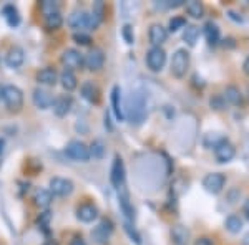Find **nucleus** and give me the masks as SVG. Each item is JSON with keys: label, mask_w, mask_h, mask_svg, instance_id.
<instances>
[{"label": "nucleus", "mask_w": 249, "mask_h": 245, "mask_svg": "<svg viewBox=\"0 0 249 245\" xmlns=\"http://www.w3.org/2000/svg\"><path fill=\"white\" fill-rule=\"evenodd\" d=\"M224 184H226V178L221 172H211L206 174L203 179V187L206 189L210 194H219L223 191Z\"/></svg>", "instance_id": "obj_9"}, {"label": "nucleus", "mask_w": 249, "mask_h": 245, "mask_svg": "<svg viewBox=\"0 0 249 245\" xmlns=\"http://www.w3.org/2000/svg\"><path fill=\"white\" fill-rule=\"evenodd\" d=\"M60 62H62V65L67 68V70H82L83 66H85V57H83V53H80L78 50H75V48H67L65 51L62 53V57H60Z\"/></svg>", "instance_id": "obj_5"}, {"label": "nucleus", "mask_w": 249, "mask_h": 245, "mask_svg": "<svg viewBox=\"0 0 249 245\" xmlns=\"http://www.w3.org/2000/svg\"><path fill=\"white\" fill-rule=\"evenodd\" d=\"M199 38V29L196 25H186L184 27V33H183V40L188 43L190 47H195L196 42Z\"/></svg>", "instance_id": "obj_31"}, {"label": "nucleus", "mask_w": 249, "mask_h": 245, "mask_svg": "<svg viewBox=\"0 0 249 245\" xmlns=\"http://www.w3.org/2000/svg\"><path fill=\"white\" fill-rule=\"evenodd\" d=\"M71 106H73V99H71L70 95H60L53 99V113L58 116V118H63L71 111Z\"/></svg>", "instance_id": "obj_15"}, {"label": "nucleus", "mask_w": 249, "mask_h": 245, "mask_svg": "<svg viewBox=\"0 0 249 245\" xmlns=\"http://www.w3.org/2000/svg\"><path fill=\"white\" fill-rule=\"evenodd\" d=\"M146 95L143 91H133L126 101V116L131 124L140 126L146 119Z\"/></svg>", "instance_id": "obj_1"}, {"label": "nucleus", "mask_w": 249, "mask_h": 245, "mask_svg": "<svg viewBox=\"0 0 249 245\" xmlns=\"http://www.w3.org/2000/svg\"><path fill=\"white\" fill-rule=\"evenodd\" d=\"M111 234H113V222H111L110 219H103L102 222L91 230V239H93L96 244L103 245L110 240Z\"/></svg>", "instance_id": "obj_7"}, {"label": "nucleus", "mask_w": 249, "mask_h": 245, "mask_svg": "<svg viewBox=\"0 0 249 245\" xmlns=\"http://www.w3.org/2000/svg\"><path fill=\"white\" fill-rule=\"evenodd\" d=\"M52 200H53V196H52L50 191H47V189H37L34 194V204L40 209H47L48 206L52 204Z\"/></svg>", "instance_id": "obj_26"}, {"label": "nucleus", "mask_w": 249, "mask_h": 245, "mask_svg": "<svg viewBox=\"0 0 249 245\" xmlns=\"http://www.w3.org/2000/svg\"><path fill=\"white\" fill-rule=\"evenodd\" d=\"M45 29L48 32H55L58 29H62L63 25V17L60 12H55V14H50V15H45Z\"/></svg>", "instance_id": "obj_28"}, {"label": "nucleus", "mask_w": 249, "mask_h": 245, "mask_svg": "<svg viewBox=\"0 0 249 245\" xmlns=\"http://www.w3.org/2000/svg\"><path fill=\"white\" fill-rule=\"evenodd\" d=\"M246 96H248V99H249V86H248V90H246Z\"/></svg>", "instance_id": "obj_50"}, {"label": "nucleus", "mask_w": 249, "mask_h": 245, "mask_svg": "<svg viewBox=\"0 0 249 245\" xmlns=\"http://www.w3.org/2000/svg\"><path fill=\"white\" fill-rule=\"evenodd\" d=\"M224 226H226V230L231 232V234H239V232L243 230V220L239 219V215L231 214L226 217Z\"/></svg>", "instance_id": "obj_30"}, {"label": "nucleus", "mask_w": 249, "mask_h": 245, "mask_svg": "<svg viewBox=\"0 0 249 245\" xmlns=\"http://www.w3.org/2000/svg\"><path fill=\"white\" fill-rule=\"evenodd\" d=\"M243 212H244V215H246L248 219H249V199L246 200V202H244V206H243Z\"/></svg>", "instance_id": "obj_45"}, {"label": "nucleus", "mask_w": 249, "mask_h": 245, "mask_svg": "<svg viewBox=\"0 0 249 245\" xmlns=\"http://www.w3.org/2000/svg\"><path fill=\"white\" fill-rule=\"evenodd\" d=\"M105 126L108 130H111V123H110V116H108V113L105 114Z\"/></svg>", "instance_id": "obj_47"}, {"label": "nucleus", "mask_w": 249, "mask_h": 245, "mask_svg": "<svg viewBox=\"0 0 249 245\" xmlns=\"http://www.w3.org/2000/svg\"><path fill=\"white\" fill-rule=\"evenodd\" d=\"M2 101L10 113H18L23 108V91L15 85H3Z\"/></svg>", "instance_id": "obj_2"}, {"label": "nucleus", "mask_w": 249, "mask_h": 245, "mask_svg": "<svg viewBox=\"0 0 249 245\" xmlns=\"http://www.w3.org/2000/svg\"><path fill=\"white\" fill-rule=\"evenodd\" d=\"M105 65V53L102 48H91L85 57V66L90 71H100Z\"/></svg>", "instance_id": "obj_11"}, {"label": "nucleus", "mask_w": 249, "mask_h": 245, "mask_svg": "<svg viewBox=\"0 0 249 245\" xmlns=\"http://www.w3.org/2000/svg\"><path fill=\"white\" fill-rule=\"evenodd\" d=\"M148 38L153 47H161L168 38V30L160 23H153L148 30Z\"/></svg>", "instance_id": "obj_20"}, {"label": "nucleus", "mask_w": 249, "mask_h": 245, "mask_svg": "<svg viewBox=\"0 0 249 245\" xmlns=\"http://www.w3.org/2000/svg\"><path fill=\"white\" fill-rule=\"evenodd\" d=\"M226 138H223V136H218L216 132H210V134L206 136V139H204V146L206 147H216L219 143H223Z\"/></svg>", "instance_id": "obj_38"}, {"label": "nucleus", "mask_w": 249, "mask_h": 245, "mask_svg": "<svg viewBox=\"0 0 249 245\" xmlns=\"http://www.w3.org/2000/svg\"><path fill=\"white\" fill-rule=\"evenodd\" d=\"M42 245H58V240H55V239H48V240H45Z\"/></svg>", "instance_id": "obj_46"}, {"label": "nucleus", "mask_w": 249, "mask_h": 245, "mask_svg": "<svg viewBox=\"0 0 249 245\" xmlns=\"http://www.w3.org/2000/svg\"><path fill=\"white\" fill-rule=\"evenodd\" d=\"M186 14L191 15L193 18H201L204 15V7L201 2L198 0H191V2L186 3Z\"/></svg>", "instance_id": "obj_32"}, {"label": "nucleus", "mask_w": 249, "mask_h": 245, "mask_svg": "<svg viewBox=\"0 0 249 245\" xmlns=\"http://www.w3.org/2000/svg\"><path fill=\"white\" fill-rule=\"evenodd\" d=\"M223 96H224V99H226L228 103L234 104V106H238V104L243 103V93H241L239 88L234 86V85L226 86V90H224Z\"/></svg>", "instance_id": "obj_27"}, {"label": "nucleus", "mask_w": 249, "mask_h": 245, "mask_svg": "<svg viewBox=\"0 0 249 245\" xmlns=\"http://www.w3.org/2000/svg\"><path fill=\"white\" fill-rule=\"evenodd\" d=\"M40 10L43 12V15L55 14V12H58V3L52 2V0H43V2H40Z\"/></svg>", "instance_id": "obj_36"}, {"label": "nucleus", "mask_w": 249, "mask_h": 245, "mask_svg": "<svg viewBox=\"0 0 249 245\" xmlns=\"http://www.w3.org/2000/svg\"><path fill=\"white\" fill-rule=\"evenodd\" d=\"M124 229H126V232H128V234H130V237H131V239H133L135 240V242L136 244H142V239H140V235L138 234H136V232L135 230H131V227L130 226H128V224H124Z\"/></svg>", "instance_id": "obj_42"}, {"label": "nucleus", "mask_w": 249, "mask_h": 245, "mask_svg": "<svg viewBox=\"0 0 249 245\" xmlns=\"http://www.w3.org/2000/svg\"><path fill=\"white\" fill-rule=\"evenodd\" d=\"M88 149H90V158H93V159H103L107 154V146L102 139H95V141L88 146Z\"/></svg>", "instance_id": "obj_29"}, {"label": "nucleus", "mask_w": 249, "mask_h": 245, "mask_svg": "<svg viewBox=\"0 0 249 245\" xmlns=\"http://www.w3.org/2000/svg\"><path fill=\"white\" fill-rule=\"evenodd\" d=\"M35 80L40 83V85H45V86H55L58 82V73L55 68H42V70L37 71V75H35Z\"/></svg>", "instance_id": "obj_21"}, {"label": "nucleus", "mask_w": 249, "mask_h": 245, "mask_svg": "<svg viewBox=\"0 0 249 245\" xmlns=\"http://www.w3.org/2000/svg\"><path fill=\"white\" fill-rule=\"evenodd\" d=\"M118 204H120V209H122L124 217H126L128 220H135V207H133V204H131L130 194H128V191L124 189V186L118 189Z\"/></svg>", "instance_id": "obj_17"}, {"label": "nucleus", "mask_w": 249, "mask_h": 245, "mask_svg": "<svg viewBox=\"0 0 249 245\" xmlns=\"http://www.w3.org/2000/svg\"><path fill=\"white\" fill-rule=\"evenodd\" d=\"M68 27L73 29L75 32H83L90 27V15L82 9L73 10L70 14V17H68Z\"/></svg>", "instance_id": "obj_10"}, {"label": "nucleus", "mask_w": 249, "mask_h": 245, "mask_svg": "<svg viewBox=\"0 0 249 245\" xmlns=\"http://www.w3.org/2000/svg\"><path fill=\"white\" fill-rule=\"evenodd\" d=\"M204 35H206L208 43H211V45L218 43V40H219V29H218V25H214V23H208V25L204 27Z\"/></svg>", "instance_id": "obj_34"}, {"label": "nucleus", "mask_w": 249, "mask_h": 245, "mask_svg": "<svg viewBox=\"0 0 249 245\" xmlns=\"http://www.w3.org/2000/svg\"><path fill=\"white\" fill-rule=\"evenodd\" d=\"M80 93H82L83 98L87 99L88 103L91 104H98L100 103V88L96 86V83H93L91 80H87V82L82 83L80 86Z\"/></svg>", "instance_id": "obj_16"}, {"label": "nucleus", "mask_w": 249, "mask_h": 245, "mask_svg": "<svg viewBox=\"0 0 249 245\" xmlns=\"http://www.w3.org/2000/svg\"><path fill=\"white\" fill-rule=\"evenodd\" d=\"M3 15H5L7 22H9V25H12V27L18 25V22H20L18 10L15 9L14 5H5V7H3Z\"/></svg>", "instance_id": "obj_33"}, {"label": "nucleus", "mask_w": 249, "mask_h": 245, "mask_svg": "<svg viewBox=\"0 0 249 245\" xmlns=\"http://www.w3.org/2000/svg\"><path fill=\"white\" fill-rule=\"evenodd\" d=\"M164 63H166V51L161 47H151L146 51V66L151 71H155V73L161 71Z\"/></svg>", "instance_id": "obj_6"}, {"label": "nucleus", "mask_w": 249, "mask_h": 245, "mask_svg": "<svg viewBox=\"0 0 249 245\" xmlns=\"http://www.w3.org/2000/svg\"><path fill=\"white\" fill-rule=\"evenodd\" d=\"M73 182L65 178H52L50 179V192L52 196H58V197H67L73 192Z\"/></svg>", "instance_id": "obj_8"}, {"label": "nucleus", "mask_w": 249, "mask_h": 245, "mask_svg": "<svg viewBox=\"0 0 249 245\" xmlns=\"http://www.w3.org/2000/svg\"><path fill=\"white\" fill-rule=\"evenodd\" d=\"M65 152L70 159L78 161V163H87L90 161V149L83 141H78V139H71L70 143L67 144Z\"/></svg>", "instance_id": "obj_4"}, {"label": "nucleus", "mask_w": 249, "mask_h": 245, "mask_svg": "<svg viewBox=\"0 0 249 245\" xmlns=\"http://www.w3.org/2000/svg\"><path fill=\"white\" fill-rule=\"evenodd\" d=\"M110 180L115 189H120L124 186V164L120 156H115L113 164H111L110 171Z\"/></svg>", "instance_id": "obj_12"}, {"label": "nucleus", "mask_w": 249, "mask_h": 245, "mask_svg": "<svg viewBox=\"0 0 249 245\" xmlns=\"http://www.w3.org/2000/svg\"><path fill=\"white\" fill-rule=\"evenodd\" d=\"M3 147H5V141L0 139V156H2V152H3Z\"/></svg>", "instance_id": "obj_49"}, {"label": "nucleus", "mask_w": 249, "mask_h": 245, "mask_svg": "<svg viewBox=\"0 0 249 245\" xmlns=\"http://www.w3.org/2000/svg\"><path fill=\"white\" fill-rule=\"evenodd\" d=\"M171 240L175 245H188L190 242V230L186 227L178 224L171 227Z\"/></svg>", "instance_id": "obj_24"}, {"label": "nucleus", "mask_w": 249, "mask_h": 245, "mask_svg": "<svg viewBox=\"0 0 249 245\" xmlns=\"http://www.w3.org/2000/svg\"><path fill=\"white\" fill-rule=\"evenodd\" d=\"M244 71H246V75H249V57L246 58V62H244Z\"/></svg>", "instance_id": "obj_48"}, {"label": "nucleus", "mask_w": 249, "mask_h": 245, "mask_svg": "<svg viewBox=\"0 0 249 245\" xmlns=\"http://www.w3.org/2000/svg\"><path fill=\"white\" fill-rule=\"evenodd\" d=\"M210 106L216 111H223L226 108V99H224L223 95H214L210 99Z\"/></svg>", "instance_id": "obj_37"}, {"label": "nucleus", "mask_w": 249, "mask_h": 245, "mask_svg": "<svg viewBox=\"0 0 249 245\" xmlns=\"http://www.w3.org/2000/svg\"><path fill=\"white\" fill-rule=\"evenodd\" d=\"M50 220H52V212H43V214H40L38 215V219H37V224L40 227H48L50 226Z\"/></svg>", "instance_id": "obj_41"}, {"label": "nucleus", "mask_w": 249, "mask_h": 245, "mask_svg": "<svg viewBox=\"0 0 249 245\" xmlns=\"http://www.w3.org/2000/svg\"><path fill=\"white\" fill-rule=\"evenodd\" d=\"M195 245H214V244H213V240L210 237H199V239L195 242Z\"/></svg>", "instance_id": "obj_43"}, {"label": "nucleus", "mask_w": 249, "mask_h": 245, "mask_svg": "<svg viewBox=\"0 0 249 245\" xmlns=\"http://www.w3.org/2000/svg\"><path fill=\"white\" fill-rule=\"evenodd\" d=\"M190 53H188L184 48H179L173 53V58H171V73L173 76L176 78H183L186 75L188 68H190Z\"/></svg>", "instance_id": "obj_3"}, {"label": "nucleus", "mask_w": 249, "mask_h": 245, "mask_svg": "<svg viewBox=\"0 0 249 245\" xmlns=\"http://www.w3.org/2000/svg\"><path fill=\"white\" fill-rule=\"evenodd\" d=\"M105 14H107V7L103 2H95L93 3V9H91V15H90V30H96V27L105 20Z\"/></svg>", "instance_id": "obj_22"}, {"label": "nucleus", "mask_w": 249, "mask_h": 245, "mask_svg": "<svg viewBox=\"0 0 249 245\" xmlns=\"http://www.w3.org/2000/svg\"><path fill=\"white\" fill-rule=\"evenodd\" d=\"M70 245H87V242L82 239V237H75V239L70 242Z\"/></svg>", "instance_id": "obj_44"}, {"label": "nucleus", "mask_w": 249, "mask_h": 245, "mask_svg": "<svg viewBox=\"0 0 249 245\" xmlns=\"http://www.w3.org/2000/svg\"><path fill=\"white\" fill-rule=\"evenodd\" d=\"M98 217V207L91 202H83L77 207V219L82 220V222H93V220Z\"/></svg>", "instance_id": "obj_19"}, {"label": "nucleus", "mask_w": 249, "mask_h": 245, "mask_svg": "<svg viewBox=\"0 0 249 245\" xmlns=\"http://www.w3.org/2000/svg\"><path fill=\"white\" fill-rule=\"evenodd\" d=\"M53 96H52L50 91L43 90V88H37L34 90V95H32V101H34L35 106L38 110H47V108H52L53 104Z\"/></svg>", "instance_id": "obj_18"}, {"label": "nucleus", "mask_w": 249, "mask_h": 245, "mask_svg": "<svg viewBox=\"0 0 249 245\" xmlns=\"http://www.w3.org/2000/svg\"><path fill=\"white\" fill-rule=\"evenodd\" d=\"M73 42L77 43V45L80 47H88L93 40H91V37L88 33H85V32H75L73 33Z\"/></svg>", "instance_id": "obj_35"}, {"label": "nucleus", "mask_w": 249, "mask_h": 245, "mask_svg": "<svg viewBox=\"0 0 249 245\" xmlns=\"http://www.w3.org/2000/svg\"><path fill=\"white\" fill-rule=\"evenodd\" d=\"M58 82L65 91H73L75 88L78 86V78H77V75H75V71L67 70V68L58 75Z\"/></svg>", "instance_id": "obj_23"}, {"label": "nucleus", "mask_w": 249, "mask_h": 245, "mask_svg": "<svg viewBox=\"0 0 249 245\" xmlns=\"http://www.w3.org/2000/svg\"><path fill=\"white\" fill-rule=\"evenodd\" d=\"M186 27V18L184 17H173L170 20V25H168V29H170V32H178L179 29H184Z\"/></svg>", "instance_id": "obj_39"}, {"label": "nucleus", "mask_w": 249, "mask_h": 245, "mask_svg": "<svg viewBox=\"0 0 249 245\" xmlns=\"http://www.w3.org/2000/svg\"><path fill=\"white\" fill-rule=\"evenodd\" d=\"M123 38L124 42L128 43V45H131V43H135V35H133V27L131 25H124L123 27Z\"/></svg>", "instance_id": "obj_40"}, {"label": "nucleus", "mask_w": 249, "mask_h": 245, "mask_svg": "<svg viewBox=\"0 0 249 245\" xmlns=\"http://www.w3.org/2000/svg\"><path fill=\"white\" fill-rule=\"evenodd\" d=\"M111 108H113L115 116L122 121L124 118V113L122 106V90H120V86H113V90H111Z\"/></svg>", "instance_id": "obj_25"}, {"label": "nucleus", "mask_w": 249, "mask_h": 245, "mask_svg": "<svg viewBox=\"0 0 249 245\" xmlns=\"http://www.w3.org/2000/svg\"><path fill=\"white\" fill-rule=\"evenodd\" d=\"M214 156L218 163H230V161L236 156V147L234 144H231L228 139H224L223 143H219L214 147Z\"/></svg>", "instance_id": "obj_14"}, {"label": "nucleus", "mask_w": 249, "mask_h": 245, "mask_svg": "<svg viewBox=\"0 0 249 245\" xmlns=\"http://www.w3.org/2000/svg\"><path fill=\"white\" fill-rule=\"evenodd\" d=\"M23 62H25V51H23V48L18 45H12L5 55L7 66L12 68V70H15V68L22 66Z\"/></svg>", "instance_id": "obj_13"}]
</instances>
